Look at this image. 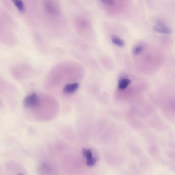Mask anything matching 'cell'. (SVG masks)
<instances>
[{
    "mask_svg": "<svg viewBox=\"0 0 175 175\" xmlns=\"http://www.w3.org/2000/svg\"><path fill=\"white\" fill-rule=\"evenodd\" d=\"M39 103L38 95L35 93H33L25 97L23 100V105L25 108H32L37 107Z\"/></svg>",
    "mask_w": 175,
    "mask_h": 175,
    "instance_id": "6da1fadb",
    "label": "cell"
},
{
    "mask_svg": "<svg viewBox=\"0 0 175 175\" xmlns=\"http://www.w3.org/2000/svg\"><path fill=\"white\" fill-rule=\"evenodd\" d=\"M153 30L156 32L161 34H169L171 33L170 28L161 22H158L156 25L153 27Z\"/></svg>",
    "mask_w": 175,
    "mask_h": 175,
    "instance_id": "7a4b0ae2",
    "label": "cell"
},
{
    "mask_svg": "<svg viewBox=\"0 0 175 175\" xmlns=\"http://www.w3.org/2000/svg\"><path fill=\"white\" fill-rule=\"evenodd\" d=\"M45 6L47 10L50 13L57 14L59 11V6L54 1H47L45 3Z\"/></svg>",
    "mask_w": 175,
    "mask_h": 175,
    "instance_id": "3957f363",
    "label": "cell"
},
{
    "mask_svg": "<svg viewBox=\"0 0 175 175\" xmlns=\"http://www.w3.org/2000/svg\"><path fill=\"white\" fill-rule=\"evenodd\" d=\"M79 87V84L77 83L68 84L63 88V91L66 94H71L75 92Z\"/></svg>",
    "mask_w": 175,
    "mask_h": 175,
    "instance_id": "277c9868",
    "label": "cell"
},
{
    "mask_svg": "<svg viewBox=\"0 0 175 175\" xmlns=\"http://www.w3.org/2000/svg\"><path fill=\"white\" fill-rule=\"evenodd\" d=\"M112 42L115 45L119 47H122L124 45L123 40L116 36L113 35L111 37Z\"/></svg>",
    "mask_w": 175,
    "mask_h": 175,
    "instance_id": "5b68a950",
    "label": "cell"
},
{
    "mask_svg": "<svg viewBox=\"0 0 175 175\" xmlns=\"http://www.w3.org/2000/svg\"><path fill=\"white\" fill-rule=\"evenodd\" d=\"M130 81L127 79H123L121 80L119 83V88L121 90L126 89L127 87L129 85Z\"/></svg>",
    "mask_w": 175,
    "mask_h": 175,
    "instance_id": "8992f818",
    "label": "cell"
},
{
    "mask_svg": "<svg viewBox=\"0 0 175 175\" xmlns=\"http://www.w3.org/2000/svg\"><path fill=\"white\" fill-rule=\"evenodd\" d=\"M12 2L19 11L22 12L24 11V5L22 1L20 0H13Z\"/></svg>",
    "mask_w": 175,
    "mask_h": 175,
    "instance_id": "52a82bcc",
    "label": "cell"
},
{
    "mask_svg": "<svg viewBox=\"0 0 175 175\" xmlns=\"http://www.w3.org/2000/svg\"><path fill=\"white\" fill-rule=\"evenodd\" d=\"M143 47L142 45H139L135 47L133 50V54L134 55H137L141 53L143 51Z\"/></svg>",
    "mask_w": 175,
    "mask_h": 175,
    "instance_id": "ba28073f",
    "label": "cell"
},
{
    "mask_svg": "<svg viewBox=\"0 0 175 175\" xmlns=\"http://www.w3.org/2000/svg\"><path fill=\"white\" fill-rule=\"evenodd\" d=\"M101 2L103 4L107 5H111L114 4V1L112 0H104Z\"/></svg>",
    "mask_w": 175,
    "mask_h": 175,
    "instance_id": "9c48e42d",
    "label": "cell"
},
{
    "mask_svg": "<svg viewBox=\"0 0 175 175\" xmlns=\"http://www.w3.org/2000/svg\"><path fill=\"white\" fill-rule=\"evenodd\" d=\"M18 175H23L22 174H18Z\"/></svg>",
    "mask_w": 175,
    "mask_h": 175,
    "instance_id": "30bf717a",
    "label": "cell"
}]
</instances>
